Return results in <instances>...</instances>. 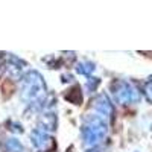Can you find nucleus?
Here are the masks:
<instances>
[{
    "label": "nucleus",
    "instance_id": "1",
    "mask_svg": "<svg viewBox=\"0 0 152 152\" xmlns=\"http://www.w3.org/2000/svg\"><path fill=\"white\" fill-rule=\"evenodd\" d=\"M47 94V85L43 75L37 70H29L21 76L20 82V96L29 105L40 102Z\"/></svg>",
    "mask_w": 152,
    "mask_h": 152
},
{
    "label": "nucleus",
    "instance_id": "2",
    "mask_svg": "<svg viewBox=\"0 0 152 152\" xmlns=\"http://www.w3.org/2000/svg\"><path fill=\"white\" fill-rule=\"evenodd\" d=\"M81 132H82L84 143L87 146L96 148L107 137V132H108L107 119H104L102 116H99V114L87 116L84 119V125H82V131Z\"/></svg>",
    "mask_w": 152,
    "mask_h": 152
},
{
    "label": "nucleus",
    "instance_id": "3",
    "mask_svg": "<svg viewBox=\"0 0 152 152\" xmlns=\"http://www.w3.org/2000/svg\"><path fill=\"white\" fill-rule=\"evenodd\" d=\"M111 93L114 99H116V102L120 105L137 104L142 99L140 91L132 84H129L128 81H123V79H116L111 84Z\"/></svg>",
    "mask_w": 152,
    "mask_h": 152
},
{
    "label": "nucleus",
    "instance_id": "4",
    "mask_svg": "<svg viewBox=\"0 0 152 152\" xmlns=\"http://www.w3.org/2000/svg\"><path fill=\"white\" fill-rule=\"evenodd\" d=\"M93 108L97 111L99 116H102L104 119L114 117V105L111 104V99L105 94V93H100L93 99Z\"/></svg>",
    "mask_w": 152,
    "mask_h": 152
},
{
    "label": "nucleus",
    "instance_id": "5",
    "mask_svg": "<svg viewBox=\"0 0 152 152\" xmlns=\"http://www.w3.org/2000/svg\"><path fill=\"white\" fill-rule=\"evenodd\" d=\"M56 128H58V117H56V114L53 111H47L46 110V113L40 117V120H38V129H41V131L50 134V132L56 131Z\"/></svg>",
    "mask_w": 152,
    "mask_h": 152
},
{
    "label": "nucleus",
    "instance_id": "6",
    "mask_svg": "<svg viewBox=\"0 0 152 152\" xmlns=\"http://www.w3.org/2000/svg\"><path fill=\"white\" fill-rule=\"evenodd\" d=\"M31 142H32V145L37 149L44 151V149H47L50 145H52V137H50V134H47V132L37 128L31 134Z\"/></svg>",
    "mask_w": 152,
    "mask_h": 152
},
{
    "label": "nucleus",
    "instance_id": "7",
    "mask_svg": "<svg viewBox=\"0 0 152 152\" xmlns=\"http://www.w3.org/2000/svg\"><path fill=\"white\" fill-rule=\"evenodd\" d=\"M2 149L3 152H23V145L15 137H9L6 140H3Z\"/></svg>",
    "mask_w": 152,
    "mask_h": 152
},
{
    "label": "nucleus",
    "instance_id": "8",
    "mask_svg": "<svg viewBox=\"0 0 152 152\" xmlns=\"http://www.w3.org/2000/svg\"><path fill=\"white\" fill-rule=\"evenodd\" d=\"M94 69H96V66L90 61H81V62L76 64V72H78L79 75H82V76H90L94 72Z\"/></svg>",
    "mask_w": 152,
    "mask_h": 152
},
{
    "label": "nucleus",
    "instance_id": "9",
    "mask_svg": "<svg viewBox=\"0 0 152 152\" xmlns=\"http://www.w3.org/2000/svg\"><path fill=\"white\" fill-rule=\"evenodd\" d=\"M69 91L70 93L66 94V99L70 100V102L75 104V105H79L82 102V91H81V88L76 85L75 88H72V90H69Z\"/></svg>",
    "mask_w": 152,
    "mask_h": 152
},
{
    "label": "nucleus",
    "instance_id": "10",
    "mask_svg": "<svg viewBox=\"0 0 152 152\" xmlns=\"http://www.w3.org/2000/svg\"><path fill=\"white\" fill-rule=\"evenodd\" d=\"M143 93L146 96V99L149 100V102L152 104V76H151V79L145 84V88H143Z\"/></svg>",
    "mask_w": 152,
    "mask_h": 152
},
{
    "label": "nucleus",
    "instance_id": "11",
    "mask_svg": "<svg viewBox=\"0 0 152 152\" xmlns=\"http://www.w3.org/2000/svg\"><path fill=\"white\" fill-rule=\"evenodd\" d=\"M99 84H100V79L99 78H90V79L87 81V90L88 91H94Z\"/></svg>",
    "mask_w": 152,
    "mask_h": 152
},
{
    "label": "nucleus",
    "instance_id": "12",
    "mask_svg": "<svg viewBox=\"0 0 152 152\" xmlns=\"http://www.w3.org/2000/svg\"><path fill=\"white\" fill-rule=\"evenodd\" d=\"M87 152H100V151H99V148L96 146V148H91V149H88Z\"/></svg>",
    "mask_w": 152,
    "mask_h": 152
}]
</instances>
